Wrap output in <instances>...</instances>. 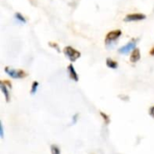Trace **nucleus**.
<instances>
[{"mask_svg": "<svg viewBox=\"0 0 154 154\" xmlns=\"http://www.w3.org/2000/svg\"><path fill=\"white\" fill-rule=\"evenodd\" d=\"M5 72L12 79H22L27 77V73L19 69H14L11 67H5Z\"/></svg>", "mask_w": 154, "mask_h": 154, "instance_id": "1", "label": "nucleus"}, {"mask_svg": "<svg viewBox=\"0 0 154 154\" xmlns=\"http://www.w3.org/2000/svg\"><path fill=\"white\" fill-rule=\"evenodd\" d=\"M63 51H64V54L69 58V60L71 62H75L76 60H78L81 57L80 51H79L78 50L74 49L71 46H66L64 48Z\"/></svg>", "mask_w": 154, "mask_h": 154, "instance_id": "2", "label": "nucleus"}, {"mask_svg": "<svg viewBox=\"0 0 154 154\" xmlns=\"http://www.w3.org/2000/svg\"><path fill=\"white\" fill-rule=\"evenodd\" d=\"M146 19V15L142 13H134V14H128L124 18V21L128 22H135V21H142Z\"/></svg>", "mask_w": 154, "mask_h": 154, "instance_id": "3", "label": "nucleus"}, {"mask_svg": "<svg viewBox=\"0 0 154 154\" xmlns=\"http://www.w3.org/2000/svg\"><path fill=\"white\" fill-rule=\"evenodd\" d=\"M135 48H136V40L133 39L131 42H129L128 43H126L125 45L121 47L118 50V52L121 54H128L130 51H133Z\"/></svg>", "mask_w": 154, "mask_h": 154, "instance_id": "4", "label": "nucleus"}, {"mask_svg": "<svg viewBox=\"0 0 154 154\" xmlns=\"http://www.w3.org/2000/svg\"><path fill=\"white\" fill-rule=\"evenodd\" d=\"M121 35H122V31L121 30H114V31L109 32L106 34V43L107 44V43H109L111 42H114V41L117 40Z\"/></svg>", "mask_w": 154, "mask_h": 154, "instance_id": "5", "label": "nucleus"}, {"mask_svg": "<svg viewBox=\"0 0 154 154\" xmlns=\"http://www.w3.org/2000/svg\"><path fill=\"white\" fill-rule=\"evenodd\" d=\"M0 89H1V92L3 93L5 98V101L7 103H9L10 102V99H11V97H10V92H9V89L10 88L3 82V80L0 82Z\"/></svg>", "mask_w": 154, "mask_h": 154, "instance_id": "6", "label": "nucleus"}, {"mask_svg": "<svg viewBox=\"0 0 154 154\" xmlns=\"http://www.w3.org/2000/svg\"><path fill=\"white\" fill-rule=\"evenodd\" d=\"M141 59V51H140V49L139 48H135L132 53H131V56H130V61L132 63H136L140 60Z\"/></svg>", "mask_w": 154, "mask_h": 154, "instance_id": "7", "label": "nucleus"}, {"mask_svg": "<svg viewBox=\"0 0 154 154\" xmlns=\"http://www.w3.org/2000/svg\"><path fill=\"white\" fill-rule=\"evenodd\" d=\"M68 72H69L70 79H72L75 82L79 81V75H78V73H77V71H76V69L72 64H69L68 66Z\"/></svg>", "mask_w": 154, "mask_h": 154, "instance_id": "8", "label": "nucleus"}, {"mask_svg": "<svg viewBox=\"0 0 154 154\" xmlns=\"http://www.w3.org/2000/svg\"><path fill=\"white\" fill-rule=\"evenodd\" d=\"M106 64L108 68L112 69H116L118 68V62L112 60L111 58H107L106 60Z\"/></svg>", "mask_w": 154, "mask_h": 154, "instance_id": "9", "label": "nucleus"}, {"mask_svg": "<svg viewBox=\"0 0 154 154\" xmlns=\"http://www.w3.org/2000/svg\"><path fill=\"white\" fill-rule=\"evenodd\" d=\"M99 115H100L101 118L103 119V121H104V124H105L106 125H110V123H111L110 116H109L107 114H106L105 112H103V111H100Z\"/></svg>", "mask_w": 154, "mask_h": 154, "instance_id": "10", "label": "nucleus"}, {"mask_svg": "<svg viewBox=\"0 0 154 154\" xmlns=\"http://www.w3.org/2000/svg\"><path fill=\"white\" fill-rule=\"evenodd\" d=\"M38 88H39V82L34 80L32 83V87H31V90H30V93L31 95H35L37 90H38Z\"/></svg>", "mask_w": 154, "mask_h": 154, "instance_id": "11", "label": "nucleus"}, {"mask_svg": "<svg viewBox=\"0 0 154 154\" xmlns=\"http://www.w3.org/2000/svg\"><path fill=\"white\" fill-rule=\"evenodd\" d=\"M50 149H51V154H61L60 147L56 144H51Z\"/></svg>", "mask_w": 154, "mask_h": 154, "instance_id": "12", "label": "nucleus"}, {"mask_svg": "<svg viewBox=\"0 0 154 154\" xmlns=\"http://www.w3.org/2000/svg\"><path fill=\"white\" fill-rule=\"evenodd\" d=\"M14 17H15L19 22H21V23H26V19L24 18V16H23L22 14L18 13V12H16V13L14 14Z\"/></svg>", "mask_w": 154, "mask_h": 154, "instance_id": "13", "label": "nucleus"}, {"mask_svg": "<svg viewBox=\"0 0 154 154\" xmlns=\"http://www.w3.org/2000/svg\"><path fill=\"white\" fill-rule=\"evenodd\" d=\"M79 119V114L76 113V114L72 116V118H71V124H70V125H76V124L78 123Z\"/></svg>", "mask_w": 154, "mask_h": 154, "instance_id": "14", "label": "nucleus"}, {"mask_svg": "<svg viewBox=\"0 0 154 154\" xmlns=\"http://www.w3.org/2000/svg\"><path fill=\"white\" fill-rule=\"evenodd\" d=\"M49 46L50 47H52V48H54L58 52H60V47H59V45L57 44V43H55V42H49Z\"/></svg>", "mask_w": 154, "mask_h": 154, "instance_id": "15", "label": "nucleus"}, {"mask_svg": "<svg viewBox=\"0 0 154 154\" xmlns=\"http://www.w3.org/2000/svg\"><path fill=\"white\" fill-rule=\"evenodd\" d=\"M5 135V132H4V125H3V122H0V137L3 139Z\"/></svg>", "mask_w": 154, "mask_h": 154, "instance_id": "16", "label": "nucleus"}, {"mask_svg": "<svg viewBox=\"0 0 154 154\" xmlns=\"http://www.w3.org/2000/svg\"><path fill=\"white\" fill-rule=\"evenodd\" d=\"M149 116L151 117L154 118V106H152V107H150V109H149Z\"/></svg>", "mask_w": 154, "mask_h": 154, "instance_id": "17", "label": "nucleus"}, {"mask_svg": "<svg viewBox=\"0 0 154 154\" xmlns=\"http://www.w3.org/2000/svg\"><path fill=\"white\" fill-rule=\"evenodd\" d=\"M3 82H4V83H5V85H6L10 89L12 88V84H11V82H10L9 80H3Z\"/></svg>", "mask_w": 154, "mask_h": 154, "instance_id": "18", "label": "nucleus"}, {"mask_svg": "<svg viewBox=\"0 0 154 154\" xmlns=\"http://www.w3.org/2000/svg\"><path fill=\"white\" fill-rule=\"evenodd\" d=\"M150 54H151L152 56H154V47H152V48L151 49V51H150Z\"/></svg>", "mask_w": 154, "mask_h": 154, "instance_id": "19", "label": "nucleus"}]
</instances>
